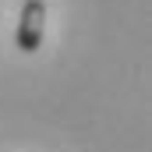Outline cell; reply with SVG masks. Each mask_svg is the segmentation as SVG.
<instances>
[{"instance_id": "6da1fadb", "label": "cell", "mask_w": 152, "mask_h": 152, "mask_svg": "<svg viewBox=\"0 0 152 152\" xmlns=\"http://www.w3.org/2000/svg\"><path fill=\"white\" fill-rule=\"evenodd\" d=\"M42 25H46V4L42 0H25L21 18H18V36H14L21 53H36L42 46Z\"/></svg>"}]
</instances>
